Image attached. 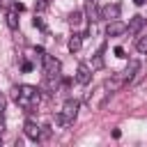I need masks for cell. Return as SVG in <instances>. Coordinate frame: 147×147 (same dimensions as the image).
I'll return each mask as SVG.
<instances>
[{
    "mask_svg": "<svg viewBox=\"0 0 147 147\" xmlns=\"http://www.w3.org/2000/svg\"><path fill=\"white\" fill-rule=\"evenodd\" d=\"M108 94H110V92L106 90V85H103V87H99V90H94V92L87 96V106H90L92 110H99V108L106 103V96H108Z\"/></svg>",
    "mask_w": 147,
    "mask_h": 147,
    "instance_id": "obj_3",
    "label": "cell"
},
{
    "mask_svg": "<svg viewBox=\"0 0 147 147\" xmlns=\"http://www.w3.org/2000/svg\"><path fill=\"white\" fill-rule=\"evenodd\" d=\"M124 85H126V80H124V76H122V74H113V76L106 80V90H108L110 94H113V92H117V90H122Z\"/></svg>",
    "mask_w": 147,
    "mask_h": 147,
    "instance_id": "obj_7",
    "label": "cell"
},
{
    "mask_svg": "<svg viewBox=\"0 0 147 147\" xmlns=\"http://www.w3.org/2000/svg\"><path fill=\"white\" fill-rule=\"evenodd\" d=\"M99 14H101V18H106V21H115V18L119 16V5H117V2L106 5V7L99 9Z\"/></svg>",
    "mask_w": 147,
    "mask_h": 147,
    "instance_id": "obj_8",
    "label": "cell"
},
{
    "mask_svg": "<svg viewBox=\"0 0 147 147\" xmlns=\"http://www.w3.org/2000/svg\"><path fill=\"white\" fill-rule=\"evenodd\" d=\"M136 48H138V53L147 55V37H138V41H136Z\"/></svg>",
    "mask_w": 147,
    "mask_h": 147,
    "instance_id": "obj_16",
    "label": "cell"
},
{
    "mask_svg": "<svg viewBox=\"0 0 147 147\" xmlns=\"http://www.w3.org/2000/svg\"><path fill=\"white\" fill-rule=\"evenodd\" d=\"M101 51H103V48H101ZM101 51L94 55V60H92V69H101V67H103V57H101Z\"/></svg>",
    "mask_w": 147,
    "mask_h": 147,
    "instance_id": "obj_17",
    "label": "cell"
},
{
    "mask_svg": "<svg viewBox=\"0 0 147 147\" xmlns=\"http://www.w3.org/2000/svg\"><path fill=\"white\" fill-rule=\"evenodd\" d=\"M122 76H124V80H126V83L138 80V78H140V62H138V60H129V64L124 67Z\"/></svg>",
    "mask_w": 147,
    "mask_h": 147,
    "instance_id": "obj_4",
    "label": "cell"
},
{
    "mask_svg": "<svg viewBox=\"0 0 147 147\" xmlns=\"http://www.w3.org/2000/svg\"><path fill=\"white\" fill-rule=\"evenodd\" d=\"M80 21H83V11L76 9V11L69 14V23H71V25H80Z\"/></svg>",
    "mask_w": 147,
    "mask_h": 147,
    "instance_id": "obj_14",
    "label": "cell"
},
{
    "mask_svg": "<svg viewBox=\"0 0 147 147\" xmlns=\"http://www.w3.org/2000/svg\"><path fill=\"white\" fill-rule=\"evenodd\" d=\"M115 57H126V55H124V48H122V46H117V48H115Z\"/></svg>",
    "mask_w": 147,
    "mask_h": 147,
    "instance_id": "obj_20",
    "label": "cell"
},
{
    "mask_svg": "<svg viewBox=\"0 0 147 147\" xmlns=\"http://www.w3.org/2000/svg\"><path fill=\"white\" fill-rule=\"evenodd\" d=\"M126 32V23H122V21H108V25H106V34L108 37H119V34H124Z\"/></svg>",
    "mask_w": 147,
    "mask_h": 147,
    "instance_id": "obj_6",
    "label": "cell"
},
{
    "mask_svg": "<svg viewBox=\"0 0 147 147\" xmlns=\"http://www.w3.org/2000/svg\"><path fill=\"white\" fill-rule=\"evenodd\" d=\"M90 80H92V71H90V67H87V64H78V69H76V83L87 85Z\"/></svg>",
    "mask_w": 147,
    "mask_h": 147,
    "instance_id": "obj_9",
    "label": "cell"
},
{
    "mask_svg": "<svg viewBox=\"0 0 147 147\" xmlns=\"http://www.w3.org/2000/svg\"><path fill=\"white\" fill-rule=\"evenodd\" d=\"M80 46H83V34H74V37L69 39V51H71V53H78Z\"/></svg>",
    "mask_w": 147,
    "mask_h": 147,
    "instance_id": "obj_12",
    "label": "cell"
},
{
    "mask_svg": "<svg viewBox=\"0 0 147 147\" xmlns=\"http://www.w3.org/2000/svg\"><path fill=\"white\" fill-rule=\"evenodd\" d=\"M145 23H147V18H145V16H140V14H136V16H131V18H129L126 32H131V34H138V32L145 28Z\"/></svg>",
    "mask_w": 147,
    "mask_h": 147,
    "instance_id": "obj_5",
    "label": "cell"
},
{
    "mask_svg": "<svg viewBox=\"0 0 147 147\" xmlns=\"http://www.w3.org/2000/svg\"><path fill=\"white\" fill-rule=\"evenodd\" d=\"M41 129H44V126H37L34 122H25L23 133H25L30 140H41Z\"/></svg>",
    "mask_w": 147,
    "mask_h": 147,
    "instance_id": "obj_10",
    "label": "cell"
},
{
    "mask_svg": "<svg viewBox=\"0 0 147 147\" xmlns=\"http://www.w3.org/2000/svg\"><path fill=\"white\" fill-rule=\"evenodd\" d=\"M32 25H34V28H39V30H46V25H44V21H41L39 16H34V21H32Z\"/></svg>",
    "mask_w": 147,
    "mask_h": 147,
    "instance_id": "obj_18",
    "label": "cell"
},
{
    "mask_svg": "<svg viewBox=\"0 0 147 147\" xmlns=\"http://www.w3.org/2000/svg\"><path fill=\"white\" fill-rule=\"evenodd\" d=\"M133 2H136V5H145L147 0H133Z\"/></svg>",
    "mask_w": 147,
    "mask_h": 147,
    "instance_id": "obj_24",
    "label": "cell"
},
{
    "mask_svg": "<svg viewBox=\"0 0 147 147\" xmlns=\"http://www.w3.org/2000/svg\"><path fill=\"white\" fill-rule=\"evenodd\" d=\"M78 108H80V103L76 99H67L64 106H62V110H60V115H57V124L64 126V129L71 126L76 122V117H78Z\"/></svg>",
    "mask_w": 147,
    "mask_h": 147,
    "instance_id": "obj_1",
    "label": "cell"
},
{
    "mask_svg": "<svg viewBox=\"0 0 147 147\" xmlns=\"http://www.w3.org/2000/svg\"><path fill=\"white\" fill-rule=\"evenodd\" d=\"M5 106H7V99L0 94V113H5Z\"/></svg>",
    "mask_w": 147,
    "mask_h": 147,
    "instance_id": "obj_21",
    "label": "cell"
},
{
    "mask_svg": "<svg viewBox=\"0 0 147 147\" xmlns=\"http://www.w3.org/2000/svg\"><path fill=\"white\" fill-rule=\"evenodd\" d=\"M87 16H90V21H99V18H101L99 9L94 7V0H90V2H87Z\"/></svg>",
    "mask_w": 147,
    "mask_h": 147,
    "instance_id": "obj_13",
    "label": "cell"
},
{
    "mask_svg": "<svg viewBox=\"0 0 147 147\" xmlns=\"http://www.w3.org/2000/svg\"><path fill=\"white\" fill-rule=\"evenodd\" d=\"M41 62H44V74H46V78H60V69H62V64H60L57 57L44 53V55H41Z\"/></svg>",
    "mask_w": 147,
    "mask_h": 147,
    "instance_id": "obj_2",
    "label": "cell"
},
{
    "mask_svg": "<svg viewBox=\"0 0 147 147\" xmlns=\"http://www.w3.org/2000/svg\"><path fill=\"white\" fill-rule=\"evenodd\" d=\"M21 71H23V74H30V71H32V64H30V62H23V64H21Z\"/></svg>",
    "mask_w": 147,
    "mask_h": 147,
    "instance_id": "obj_19",
    "label": "cell"
},
{
    "mask_svg": "<svg viewBox=\"0 0 147 147\" xmlns=\"http://www.w3.org/2000/svg\"><path fill=\"white\" fill-rule=\"evenodd\" d=\"M18 87H21V94H23L25 99H30V101L39 103V90H37L34 85H18Z\"/></svg>",
    "mask_w": 147,
    "mask_h": 147,
    "instance_id": "obj_11",
    "label": "cell"
},
{
    "mask_svg": "<svg viewBox=\"0 0 147 147\" xmlns=\"http://www.w3.org/2000/svg\"><path fill=\"white\" fill-rule=\"evenodd\" d=\"M7 25H9L11 30H18V16H16V11L7 14Z\"/></svg>",
    "mask_w": 147,
    "mask_h": 147,
    "instance_id": "obj_15",
    "label": "cell"
},
{
    "mask_svg": "<svg viewBox=\"0 0 147 147\" xmlns=\"http://www.w3.org/2000/svg\"><path fill=\"white\" fill-rule=\"evenodd\" d=\"M44 7H46V0H39L37 2V9H44Z\"/></svg>",
    "mask_w": 147,
    "mask_h": 147,
    "instance_id": "obj_23",
    "label": "cell"
},
{
    "mask_svg": "<svg viewBox=\"0 0 147 147\" xmlns=\"http://www.w3.org/2000/svg\"><path fill=\"white\" fill-rule=\"evenodd\" d=\"M5 126H7V124H5V117H2V113H0V136H2V131H5Z\"/></svg>",
    "mask_w": 147,
    "mask_h": 147,
    "instance_id": "obj_22",
    "label": "cell"
}]
</instances>
